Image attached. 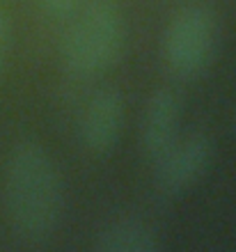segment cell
Segmentation results:
<instances>
[{
  "instance_id": "cell-1",
  "label": "cell",
  "mask_w": 236,
  "mask_h": 252,
  "mask_svg": "<svg viewBox=\"0 0 236 252\" xmlns=\"http://www.w3.org/2000/svg\"><path fill=\"white\" fill-rule=\"evenodd\" d=\"M5 213L14 234L26 243L53 236L62 213V184L51 154L37 142H21L5 167Z\"/></svg>"
},
{
  "instance_id": "cell-2",
  "label": "cell",
  "mask_w": 236,
  "mask_h": 252,
  "mask_svg": "<svg viewBox=\"0 0 236 252\" xmlns=\"http://www.w3.org/2000/svg\"><path fill=\"white\" fill-rule=\"evenodd\" d=\"M124 19L115 2L94 0L76 16L62 39V64L71 76L94 78L122 58Z\"/></svg>"
},
{
  "instance_id": "cell-3",
  "label": "cell",
  "mask_w": 236,
  "mask_h": 252,
  "mask_svg": "<svg viewBox=\"0 0 236 252\" xmlns=\"http://www.w3.org/2000/svg\"><path fill=\"white\" fill-rule=\"evenodd\" d=\"M216 19L206 7L190 5L174 14L165 30V62L179 78H197L216 53Z\"/></svg>"
},
{
  "instance_id": "cell-4",
  "label": "cell",
  "mask_w": 236,
  "mask_h": 252,
  "mask_svg": "<svg viewBox=\"0 0 236 252\" xmlns=\"http://www.w3.org/2000/svg\"><path fill=\"white\" fill-rule=\"evenodd\" d=\"M213 156V145L202 133L177 140L156 160V186L168 197H177L202 179Z\"/></svg>"
},
{
  "instance_id": "cell-5",
  "label": "cell",
  "mask_w": 236,
  "mask_h": 252,
  "mask_svg": "<svg viewBox=\"0 0 236 252\" xmlns=\"http://www.w3.org/2000/svg\"><path fill=\"white\" fill-rule=\"evenodd\" d=\"M124 126V96L115 87H103L90 96L78 124L80 142L87 152L103 156L112 152Z\"/></svg>"
},
{
  "instance_id": "cell-6",
  "label": "cell",
  "mask_w": 236,
  "mask_h": 252,
  "mask_svg": "<svg viewBox=\"0 0 236 252\" xmlns=\"http://www.w3.org/2000/svg\"><path fill=\"white\" fill-rule=\"evenodd\" d=\"M181 99L170 87H158L149 96L140 124V145L147 158L156 163L179 140Z\"/></svg>"
},
{
  "instance_id": "cell-7",
  "label": "cell",
  "mask_w": 236,
  "mask_h": 252,
  "mask_svg": "<svg viewBox=\"0 0 236 252\" xmlns=\"http://www.w3.org/2000/svg\"><path fill=\"white\" fill-rule=\"evenodd\" d=\"M161 248L156 232L140 218H115L94 236L97 252H156Z\"/></svg>"
},
{
  "instance_id": "cell-8",
  "label": "cell",
  "mask_w": 236,
  "mask_h": 252,
  "mask_svg": "<svg viewBox=\"0 0 236 252\" xmlns=\"http://www.w3.org/2000/svg\"><path fill=\"white\" fill-rule=\"evenodd\" d=\"M34 5L39 7L41 14H46L51 19H67L78 9L80 0H34Z\"/></svg>"
},
{
  "instance_id": "cell-9",
  "label": "cell",
  "mask_w": 236,
  "mask_h": 252,
  "mask_svg": "<svg viewBox=\"0 0 236 252\" xmlns=\"http://www.w3.org/2000/svg\"><path fill=\"white\" fill-rule=\"evenodd\" d=\"M7 48H9V21H7V14L0 9V76H2V66H5Z\"/></svg>"
}]
</instances>
